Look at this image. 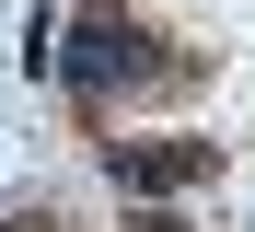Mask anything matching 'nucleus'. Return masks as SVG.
Wrapping results in <instances>:
<instances>
[{
    "instance_id": "f257e3e1",
    "label": "nucleus",
    "mask_w": 255,
    "mask_h": 232,
    "mask_svg": "<svg viewBox=\"0 0 255 232\" xmlns=\"http://www.w3.org/2000/svg\"><path fill=\"white\" fill-rule=\"evenodd\" d=\"M209 163H221L209 139H139V151L116 139V186H139V198H162V186H197Z\"/></svg>"
},
{
    "instance_id": "f03ea898",
    "label": "nucleus",
    "mask_w": 255,
    "mask_h": 232,
    "mask_svg": "<svg viewBox=\"0 0 255 232\" xmlns=\"http://www.w3.org/2000/svg\"><path fill=\"white\" fill-rule=\"evenodd\" d=\"M151 35H128V23H81V46H70V81L81 93H116V81H151V58H139Z\"/></svg>"
}]
</instances>
